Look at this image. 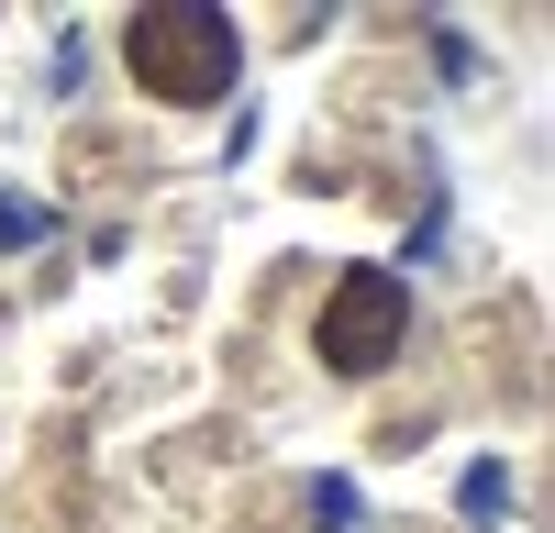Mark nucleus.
Segmentation results:
<instances>
[{
	"label": "nucleus",
	"mask_w": 555,
	"mask_h": 533,
	"mask_svg": "<svg viewBox=\"0 0 555 533\" xmlns=\"http://www.w3.org/2000/svg\"><path fill=\"white\" fill-rule=\"evenodd\" d=\"M400 334H411V289L378 278V266H345L334 300H322V367L366 378V367H389V344H400Z\"/></svg>",
	"instance_id": "obj_2"
},
{
	"label": "nucleus",
	"mask_w": 555,
	"mask_h": 533,
	"mask_svg": "<svg viewBox=\"0 0 555 533\" xmlns=\"http://www.w3.org/2000/svg\"><path fill=\"white\" fill-rule=\"evenodd\" d=\"M122 56H133V78H145V101L201 112V101H222V89H234L245 44H234V23H222V12H133Z\"/></svg>",
	"instance_id": "obj_1"
}]
</instances>
